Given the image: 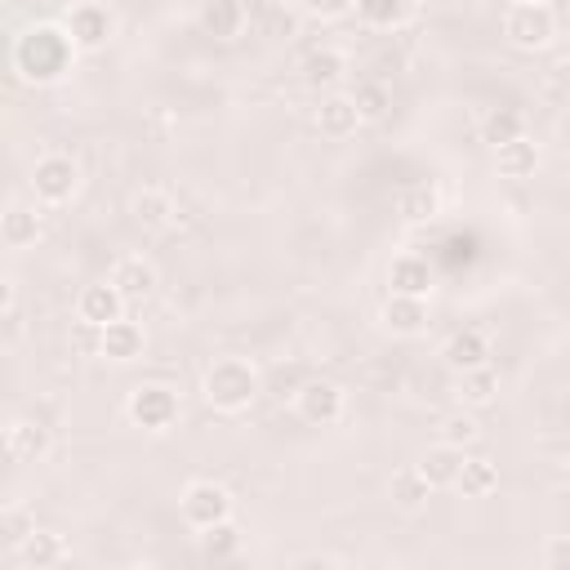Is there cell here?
I'll return each mask as SVG.
<instances>
[{
    "label": "cell",
    "mask_w": 570,
    "mask_h": 570,
    "mask_svg": "<svg viewBox=\"0 0 570 570\" xmlns=\"http://www.w3.org/2000/svg\"><path fill=\"white\" fill-rule=\"evenodd\" d=\"M76 53L80 49H76V40L62 22H31L13 40L9 62H13L18 80H27V85H58L76 67Z\"/></svg>",
    "instance_id": "6da1fadb"
},
{
    "label": "cell",
    "mask_w": 570,
    "mask_h": 570,
    "mask_svg": "<svg viewBox=\"0 0 570 570\" xmlns=\"http://www.w3.org/2000/svg\"><path fill=\"white\" fill-rule=\"evenodd\" d=\"M263 392V374L245 356H214L200 374V396L214 414H245Z\"/></svg>",
    "instance_id": "7a4b0ae2"
},
{
    "label": "cell",
    "mask_w": 570,
    "mask_h": 570,
    "mask_svg": "<svg viewBox=\"0 0 570 570\" xmlns=\"http://www.w3.org/2000/svg\"><path fill=\"white\" fill-rule=\"evenodd\" d=\"M178 414H183V405H178V392H174L169 383H138V387H129V396H125V419H129L134 428L151 432V436L169 432V428L178 423Z\"/></svg>",
    "instance_id": "3957f363"
},
{
    "label": "cell",
    "mask_w": 570,
    "mask_h": 570,
    "mask_svg": "<svg viewBox=\"0 0 570 570\" xmlns=\"http://www.w3.org/2000/svg\"><path fill=\"white\" fill-rule=\"evenodd\" d=\"M503 40L521 53H539L557 40V13L548 0H534V4H508L503 13Z\"/></svg>",
    "instance_id": "277c9868"
},
{
    "label": "cell",
    "mask_w": 570,
    "mask_h": 570,
    "mask_svg": "<svg viewBox=\"0 0 570 570\" xmlns=\"http://www.w3.org/2000/svg\"><path fill=\"white\" fill-rule=\"evenodd\" d=\"M80 191V165L67 156V151H45L36 165H31V196L36 205H71Z\"/></svg>",
    "instance_id": "5b68a950"
},
{
    "label": "cell",
    "mask_w": 570,
    "mask_h": 570,
    "mask_svg": "<svg viewBox=\"0 0 570 570\" xmlns=\"http://www.w3.org/2000/svg\"><path fill=\"white\" fill-rule=\"evenodd\" d=\"M178 512L191 530H205V525H218L232 517V490L200 476V481H187V490L178 494Z\"/></svg>",
    "instance_id": "8992f818"
},
{
    "label": "cell",
    "mask_w": 570,
    "mask_h": 570,
    "mask_svg": "<svg viewBox=\"0 0 570 570\" xmlns=\"http://www.w3.org/2000/svg\"><path fill=\"white\" fill-rule=\"evenodd\" d=\"M62 27L71 31V40H76L80 53H94V49H102L116 36V13L102 0H76L62 13Z\"/></svg>",
    "instance_id": "52a82bcc"
},
{
    "label": "cell",
    "mask_w": 570,
    "mask_h": 570,
    "mask_svg": "<svg viewBox=\"0 0 570 570\" xmlns=\"http://www.w3.org/2000/svg\"><path fill=\"white\" fill-rule=\"evenodd\" d=\"M294 410L303 423L312 428H334L343 414H347V392L334 383V379H307L298 392H294Z\"/></svg>",
    "instance_id": "ba28073f"
},
{
    "label": "cell",
    "mask_w": 570,
    "mask_h": 570,
    "mask_svg": "<svg viewBox=\"0 0 570 570\" xmlns=\"http://www.w3.org/2000/svg\"><path fill=\"white\" fill-rule=\"evenodd\" d=\"M312 125H316V134H321V138L343 142V138H352L365 120H361V111H356V98H352V94L330 89V94H321V102H316V111H312Z\"/></svg>",
    "instance_id": "9c48e42d"
},
{
    "label": "cell",
    "mask_w": 570,
    "mask_h": 570,
    "mask_svg": "<svg viewBox=\"0 0 570 570\" xmlns=\"http://www.w3.org/2000/svg\"><path fill=\"white\" fill-rule=\"evenodd\" d=\"M125 303H129V298H125L111 281H94V285H85V289L76 294V321L89 325V330H102V325H111V321L125 316Z\"/></svg>",
    "instance_id": "30bf717a"
},
{
    "label": "cell",
    "mask_w": 570,
    "mask_h": 570,
    "mask_svg": "<svg viewBox=\"0 0 570 570\" xmlns=\"http://www.w3.org/2000/svg\"><path fill=\"white\" fill-rule=\"evenodd\" d=\"M379 325H383L392 338H419V334L428 330V298L387 294L383 307H379Z\"/></svg>",
    "instance_id": "8fae6325"
},
{
    "label": "cell",
    "mask_w": 570,
    "mask_h": 570,
    "mask_svg": "<svg viewBox=\"0 0 570 570\" xmlns=\"http://www.w3.org/2000/svg\"><path fill=\"white\" fill-rule=\"evenodd\" d=\"M142 352H147V334H142L138 321L120 316V321L98 330V356H107L111 365H134Z\"/></svg>",
    "instance_id": "7c38bea8"
},
{
    "label": "cell",
    "mask_w": 570,
    "mask_h": 570,
    "mask_svg": "<svg viewBox=\"0 0 570 570\" xmlns=\"http://www.w3.org/2000/svg\"><path fill=\"white\" fill-rule=\"evenodd\" d=\"M49 445H53V436H49V428L40 419H9L4 423V454H9V463H40L49 454Z\"/></svg>",
    "instance_id": "4fadbf2b"
},
{
    "label": "cell",
    "mask_w": 570,
    "mask_h": 570,
    "mask_svg": "<svg viewBox=\"0 0 570 570\" xmlns=\"http://www.w3.org/2000/svg\"><path fill=\"white\" fill-rule=\"evenodd\" d=\"M129 218L142 227V232H169L178 223V205L165 187H142L129 196Z\"/></svg>",
    "instance_id": "5bb4252c"
},
{
    "label": "cell",
    "mask_w": 570,
    "mask_h": 570,
    "mask_svg": "<svg viewBox=\"0 0 570 570\" xmlns=\"http://www.w3.org/2000/svg\"><path fill=\"white\" fill-rule=\"evenodd\" d=\"M432 263L423 254H396L387 263V294H414V298H432Z\"/></svg>",
    "instance_id": "9a60e30c"
},
{
    "label": "cell",
    "mask_w": 570,
    "mask_h": 570,
    "mask_svg": "<svg viewBox=\"0 0 570 570\" xmlns=\"http://www.w3.org/2000/svg\"><path fill=\"white\" fill-rule=\"evenodd\" d=\"M107 281H111L125 298H151L156 285H160V272H156V263L142 258V254H125V258H116V267L107 272Z\"/></svg>",
    "instance_id": "2e32d148"
},
{
    "label": "cell",
    "mask_w": 570,
    "mask_h": 570,
    "mask_svg": "<svg viewBox=\"0 0 570 570\" xmlns=\"http://www.w3.org/2000/svg\"><path fill=\"white\" fill-rule=\"evenodd\" d=\"M387 499H392L396 512L414 517V512L428 508V499H432V481H428L414 463H410V468H396V472L387 476Z\"/></svg>",
    "instance_id": "e0dca14e"
},
{
    "label": "cell",
    "mask_w": 570,
    "mask_h": 570,
    "mask_svg": "<svg viewBox=\"0 0 570 570\" xmlns=\"http://www.w3.org/2000/svg\"><path fill=\"white\" fill-rule=\"evenodd\" d=\"M13 557H18V566H27V570H53V566L67 561V539H62L58 530H31V534L13 548Z\"/></svg>",
    "instance_id": "ac0fdd59"
},
{
    "label": "cell",
    "mask_w": 570,
    "mask_h": 570,
    "mask_svg": "<svg viewBox=\"0 0 570 570\" xmlns=\"http://www.w3.org/2000/svg\"><path fill=\"white\" fill-rule=\"evenodd\" d=\"M539 142L534 138H512V142H499L494 147V169H499V178H512V183H525V178H534V169H539Z\"/></svg>",
    "instance_id": "d6986e66"
},
{
    "label": "cell",
    "mask_w": 570,
    "mask_h": 570,
    "mask_svg": "<svg viewBox=\"0 0 570 570\" xmlns=\"http://www.w3.org/2000/svg\"><path fill=\"white\" fill-rule=\"evenodd\" d=\"M441 361H445L454 374L476 370V365H490V338H485L481 330H454V334L445 338V347H441Z\"/></svg>",
    "instance_id": "ffe728a7"
},
{
    "label": "cell",
    "mask_w": 570,
    "mask_h": 570,
    "mask_svg": "<svg viewBox=\"0 0 570 570\" xmlns=\"http://www.w3.org/2000/svg\"><path fill=\"white\" fill-rule=\"evenodd\" d=\"M0 240L9 249H31L40 240V209L22 205V200H9L4 214H0Z\"/></svg>",
    "instance_id": "44dd1931"
},
{
    "label": "cell",
    "mask_w": 570,
    "mask_h": 570,
    "mask_svg": "<svg viewBox=\"0 0 570 570\" xmlns=\"http://www.w3.org/2000/svg\"><path fill=\"white\" fill-rule=\"evenodd\" d=\"M396 214H401V223H410V227L432 223V218L441 214V187H436V183H410V187H401Z\"/></svg>",
    "instance_id": "7402d4cb"
},
{
    "label": "cell",
    "mask_w": 570,
    "mask_h": 570,
    "mask_svg": "<svg viewBox=\"0 0 570 570\" xmlns=\"http://www.w3.org/2000/svg\"><path fill=\"white\" fill-rule=\"evenodd\" d=\"M463 450L459 445H445V441H436V445H428L423 454H419V472L432 481V490H445V485H454L459 481V468H463Z\"/></svg>",
    "instance_id": "603a6c76"
},
{
    "label": "cell",
    "mask_w": 570,
    "mask_h": 570,
    "mask_svg": "<svg viewBox=\"0 0 570 570\" xmlns=\"http://www.w3.org/2000/svg\"><path fill=\"white\" fill-rule=\"evenodd\" d=\"M343 76H347V58H343L338 49H330V45H321V49H312V53L303 58V80H307L312 89H321V94L338 89Z\"/></svg>",
    "instance_id": "cb8c5ba5"
},
{
    "label": "cell",
    "mask_w": 570,
    "mask_h": 570,
    "mask_svg": "<svg viewBox=\"0 0 570 570\" xmlns=\"http://www.w3.org/2000/svg\"><path fill=\"white\" fill-rule=\"evenodd\" d=\"M419 0H356V18L374 31H396L414 18Z\"/></svg>",
    "instance_id": "d4e9b609"
},
{
    "label": "cell",
    "mask_w": 570,
    "mask_h": 570,
    "mask_svg": "<svg viewBox=\"0 0 570 570\" xmlns=\"http://www.w3.org/2000/svg\"><path fill=\"white\" fill-rule=\"evenodd\" d=\"M454 490H459L463 499H490V494L499 490V463H494V459H485V454L463 459Z\"/></svg>",
    "instance_id": "484cf974"
},
{
    "label": "cell",
    "mask_w": 570,
    "mask_h": 570,
    "mask_svg": "<svg viewBox=\"0 0 570 570\" xmlns=\"http://www.w3.org/2000/svg\"><path fill=\"white\" fill-rule=\"evenodd\" d=\"M200 27L214 40H236L245 27V4L240 0H205L200 4Z\"/></svg>",
    "instance_id": "4316f807"
},
{
    "label": "cell",
    "mask_w": 570,
    "mask_h": 570,
    "mask_svg": "<svg viewBox=\"0 0 570 570\" xmlns=\"http://www.w3.org/2000/svg\"><path fill=\"white\" fill-rule=\"evenodd\" d=\"M494 396H499V370L494 365H476V370L459 374V405L485 410V405H494Z\"/></svg>",
    "instance_id": "83f0119b"
},
{
    "label": "cell",
    "mask_w": 570,
    "mask_h": 570,
    "mask_svg": "<svg viewBox=\"0 0 570 570\" xmlns=\"http://www.w3.org/2000/svg\"><path fill=\"white\" fill-rule=\"evenodd\" d=\"M196 539H200V557H205V561H232V557L240 552V530H236L232 517L218 521V525L196 530Z\"/></svg>",
    "instance_id": "f1b7e54d"
},
{
    "label": "cell",
    "mask_w": 570,
    "mask_h": 570,
    "mask_svg": "<svg viewBox=\"0 0 570 570\" xmlns=\"http://www.w3.org/2000/svg\"><path fill=\"white\" fill-rule=\"evenodd\" d=\"M521 134H525V116H521L517 107H494V111L481 120V142H490V147L512 142V138H521Z\"/></svg>",
    "instance_id": "f546056e"
},
{
    "label": "cell",
    "mask_w": 570,
    "mask_h": 570,
    "mask_svg": "<svg viewBox=\"0 0 570 570\" xmlns=\"http://www.w3.org/2000/svg\"><path fill=\"white\" fill-rule=\"evenodd\" d=\"M352 98H356V111H361L365 125H370V120H383L387 107H392V89H387L383 80H361V85L352 89Z\"/></svg>",
    "instance_id": "4dcf8cb0"
},
{
    "label": "cell",
    "mask_w": 570,
    "mask_h": 570,
    "mask_svg": "<svg viewBox=\"0 0 570 570\" xmlns=\"http://www.w3.org/2000/svg\"><path fill=\"white\" fill-rule=\"evenodd\" d=\"M441 441H445V445H459V450H468V445H476V441H481V423L472 419V410H468V405L441 419Z\"/></svg>",
    "instance_id": "1f68e13d"
},
{
    "label": "cell",
    "mask_w": 570,
    "mask_h": 570,
    "mask_svg": "<svg viewBox=\"0 0 570 570\" xmlns=\"http://www.w3.org/2000/svg\"><path fill=\"white\" fill-rule=\"evenodd\" d=\"M31 530H36V525L27 521V512H22V508H4V512H0V534H4V548H9V552H13Z\"/></svg>",
    "instance_id": "d6a6232c"
},
{
    "label": "cell",
    "mask_w": 570,
    "mask_h": 570,
    "mask_svg": "<svg viewBox=\"0 0 570 570\" xmlns=\"http://www.w3.org/2000/svg\"><path fill=\"white\" fill-rule=\"evenodd\" d=\"M303 9H307V18H316V22H338V18L356 13V0H303Z\"/></svg>",
    "instance_id": "836d02e7"
},
{
    "label": "cell",
    "mask_w": 570,
    "mask_h": 570,
    "mask_svg": "<svg viewBox=\"0 0 570 570\" xmlns=\"http://www.w3.org/2000/svg\"><path fill=\"white\" fill-rule=\"evenodd\" d=\"M543 566L548 570H570V534H557L543 543Z\"/></svg>",
    "instance_id": "e575fe53"
},
{
    "label": "cell",
    "mask_w": 570,
    "mask_h": 570,
    "mask_svg": "<svg viewBox=\"0 0 570 570\" xmlns=\"http://www.w3.org/2000/svg\"><path fill=\"white\" fill-rule=\"evenodd\" d=\"M294 566H303V570H325V566H343V557H330V552H307V557H298Z\"/></svg>",
    "instance_id": "d590c367"
},
{
    "label": "cell",
    "mask_w": 570,
    "mask_h": 570,
    "mask_svg": "<svg viewBox=\"0 0 570 570\" xmlns=\"http://www.w3.org/2000/svg\"><path fill=\"white\" fill-rule=\"evenodd\" d=\"M0 307H4V316H9V312H18V281H13V276H4V289H0Z\"/></svg>",
    "instance_id": "8d00e7d4"
},
{
    "label": "cell",
    "mask_w": 570,
    "mask_h": 570,
    "mask_svg": "<svg viewBox=\"0 0 570 570\" xmlns=\"http://www.w3.org/2000/svg\"><path fill=\"white\" fill-rule=\"evenodd\" d=\"M508 4H534V0H508Z\"/></svg>",
    "instance_id": "74e56055"
}]
</instances>
